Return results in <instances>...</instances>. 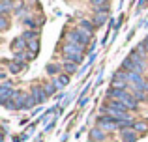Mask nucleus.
Here are the masks:
<instances>
[{
    "mask_svg": "<svg viewBox=\"0 0 148 142\" xmlns=\"http://www.w3.org/2000/svg\"><path fill=\"white\" fill-rule=\"evenodd\" d=\"M62 51H64L66 60H69V62L79 64L83 60V45H79V43H66Z\"/></svg>",
    "mask_w": 148,
    "mask_h": 142,
    "instance_id": "nucleus-1",
    "label": "nucleus"
},
{
    "mask_svg": "<svg viewBox=\"0 0 148 142\" xmlns=\"http://www.w3.org/2000/svg\"><path fill=\"white\" fill-rule=\"evenodd\" d=\"M109 97H111L112 101L122 103L126 109H135V107H137V103H135V97H133V95H130L127 92H122V90H111V92H109Z\"/></svg>",
    "mask_w": 148,
    "mask_h": 142,
    "instance_id": "nucleus-2",
    "label": "nucleus"
},
{
    "mask_svg": "<svg viewBox=\"0 0 148 142\" xmlns=\"http://www.w3.org/2000/svg\"><path fill=\"white\" fill-rule=\"evenodd\" d=\"M68 39H69V43L86 45L88 39H90V32H84V30H71V32H68Z\"/></svg>",
    "mask_w": 148,
    "mask_h": 142,
    "instance_id": "nucleus-3",
    "label": "nucleus"
},
{
    "mask_svg": "<svg viewBox=\"0 0 148 142\" xmlns=\"http://www.w3.org/2000/svg\"><path fill=\"white\" fill-rule=\"evenodd\" d=\"M98 127L103 129V131H114V129H118L120 125H118V122H116V120L105 116V118H99V120H98Z\"/></svg>",
    "mask_w": 148,
    "mask_h": 142,
    "instance_id": "nucleus-4",
    "label": "nucleus"
},
{
    "mask_svg": "<svg viewBox=\"0 0 148 142\" xmlns=\"http://www.w3.org/2000/svg\"><path fill=\"white\" fill-rule=\"evenodd\" d=\"M11 82H4V86H2V90H0V101L6 105L8 101H10V97H13V94H15V90H11Z\"/></svg>",
    "mask_w": 148,
    "mask_h": 142,
    "instance_id": "nucleus-5",
    "label": "nucleus"
},
{
    "mask_svg": "<svg viewBox=\"0 0 148 142\" xmlns=\"http://www.w3.org/2000/svg\"><path fill=\"white\" fill-rule=\"evenodd\" d=\"M120 135H122L124 142H135L137 140V131L135 129H124V131H120Z\"/></svg>",
    "mask_w": 148,
    "mask_h": 142,
    "instance_id": "nucleus-6",
    "label": "nucleus"
},
{
    "mask_svg": "<svg viewBox=\"0 0 148 142\" xmlns=\"http://www.w3.org/2000/svg\"><path fill=\"white\" fill-rule=\"evenodd\" d=\"M26 47H28V43H26V39H25V37H17V39H13V43H11V49H13L15 52L25 51Z\"/></svg>",
    "mask_w": 148,
    "mask_h": 142,
    "instance_id": "nucleus-7",
    "label": "nucleus"
},
{
    "mask_svg": "<svg viewBox=\"0 0 148 142\" xmlns=\"http://www.w3.org/2000/svg\"><path fill=\"white\" fill-rule=\"evenodd\" d=\"M43 92H45V90H41V88H34V92H32V95H34V101H38V103L45 101L47 94H43Z\"/></svg>",
    "mask_w": 148,
    "mask_h": 142,
    "instance_id": "nucleus-8",
    "label": "nucleus"
},
{
    "mask_svg": "<svg viewBox=\"0 0 148 142\" xmlns=\"http://www.w3.org/2000/svg\"><path fill=\"white\" fill-rule=\"evenodd\" d=\"M90 137H92L96 142H101V140L105 139V133H103V129L96 127V129H92V131H90Z\"/></svg>",
    "mask_w": 148,
    "mask_h": 142,
    "instance_id": "nucleus-9",
    "label": "nucleus"
},
{
    "mask_svg": "<svg viewBox=\"0 0 148 142\" xmlns=\"http://www.w3.org/2000/svg\"><path fill=\"white\" fill-rule=\"evenodd\" d=\"M107 21V11H98V15L94 17V24H103V22Z\"/></svg>",
    "mask_w": 148,
    "mask_h": 142,
    "instance_id": "nucleus-10",
    "label": "nucleus"
},
{
    "mask_svg": "<svg viewBox=\"0 0 148 142\" xmlns=\"http://www.w3.org/2000/svg\"><path fill=\"white\" fill-rule=\"evenodd\" d=\"M23 37H25V39H26V43H28V41L38 39V37H40V34H38L36 30H28V32H25V34H23Z\"/></svg>",
    "mask_w": 148,
    "mask_h": 142,
    "instance_id": "nucleus-11",
    "label": "nucleus"
},
{
    "mask_svg": "<svg viewBox=\"0 0 148 142\" xmlns=\"http://www.w3.org/2000/svg\"><path fill=\"white\" fill-rule=\"evenodd\" d=\"M107 109H112V110H120V112H126V107H124L122 103H118V101H112L111 105L107 107Z\"/></svg>",
    "mask_w": 148,
    "mask_h": 142,
    "instance_id": "nucleus-12",
    "label": "nucleus"
},
{
    "mask_svg": "<svg viewBox=\"0 0 148 142\" xmlns=\"http://www.w3.org/2000/svg\"><path fill=\"white\" fill-rule=\"evenodd\" d=\"M53 84H54L56 88L66 86V84H68V77H64V75H62V79H54V80H53Z\"/></svg>",
    "mask_w": 148,
    "mask_h": 142,
    "instance_id": "nucleus-13",
    "label": "nucleus"
},
{
    "mask_svg": "<svg viewBox=\"0 0 148 142\" xmlns=\"http://www.w3.org/2000/svg\"><path fill=\"white\" fill-rule=\"evenodd\" d=\"M135 131H141V133H145L148 131V122H139V124H135Z\"/></svg>",
    "mask_w": 148,
    "mask_h": 142,
    "instance_id": "nucleus-14",
    "label": "nucleus"
},
{
    "mask_svg": "<svg viewBox=\"0 0 148 142\" xmlns=\"http://www.w3.org/2000/svg\"><path fill=\"white\" fill-rule=\"evenodd\" d=\"M30 49H32V52L36 54V52H38V49H40V41H38V39L28 41V51H30Z\"/></svg>",
    "mask_w": 148,
    "mask_h": 142,
    "instance_id": "nucleus-15",
    "label": "nucleus"
},
{
    "mask_svg": "<svg viewBox=\"0 0 148 142\" xmlns=\"http://www.w3.org/2000/svg\"><path fill=\"white\" fill-rule=\"evenodd\" d=\"M21 69H23V66H21L19 62H11V64H10V71H11V73H19Z\"/></svg>",
    "mask_w": 148,
    "mask_h": 142,
    "instance_id": "nucleus-16",
    "label": "nucleus"
},
{
    "mask_svg": "<svg viewBox=\"0 0 148 142\" xmlns=\"http://www.w3.org/2000/svg\"><path fill=\"white\" fill-rule=\"evenodd\" d=\"M81 28H84V32L88 30V32L92 34V28H94V24H92L90 21H81Z\"/></svg>",
    "mask_w": 148,
    "mask_h": 142,
    "instance_id": "nucleus-17",
    "label": "nucleus"
},
{
    "mask_svg": "<svg viewBox=\"0 0 148 142\" xmlns=\"http://www.w3.org/2000/svg\"><path fill=\"white\" fill-rule=\"evenodd\" d=\"M64 67H66V71H68V73H71V71L77 69V64H75V62H66Z\"/></svg>",
    "mask_w": 148,
    "mask_h": 142,
    "instance_id": "nucleus-18",
    "label": "nucleus"
},
{
    "mask_svg": "<svg viewBox=\"0 0 148 142\" xmlns=\"http://www.w3.org/2000/svg\"><path fill=\"white\" fill-rule=\"evenodd\" d=\"M11 6H13V4H10V2H2V6H0V7H2V13L6 15L8 11H10V7H11Z\"/></svg>",
    "mask_w": 148,
    "mask_h": 142,
    "instance_id": "nucleus-19",
    "label": "nucleus"
},
{
    "mask_svg": "<svg viewBox=\"0 0 148 142\" xmlns=\"http://www.w3.org/2000/svg\"><path fill=\"white\" fill-rule=\"evenodd\" d=\"M45 90H47V94H53V90H54V84H47V86H45Z\"/></svg>",
    "mask_w": 148,
    "mask_h": 142,
    "instance_id": "nucleus-20",
    "label": "nucleus"
},
{
    "mask_svg": "<svg viewBox=\"0 0 148 142\" xmlns=\"http://www.w3.org/2000/svg\"><path fill=\"white\" fill-rule=\"evenodd\" d=\"M8 28V21H6V15L2 17V30H6Z\"/></svg>",
    "mask_w": 148,
    "mask_h": 142,
    "instance_id": "nucleus-21",
    "label": "nucleus"
},
{
    "mask_svg": "<svg viewBox=\"0 0 148 142\" xmlns=\"http://www.w3.org/2000/svg\"><path fill=\"white\" fill-rule=\"evenodd\" d=\"M143 47H145V51H148V37L145 39V43H143Z\"/></svg>",
    "mask_w": 148,
    "mask_h": 142,
    "instance_id": "nucleus-22",
    "label": "nucleus"
}]
</instances>
